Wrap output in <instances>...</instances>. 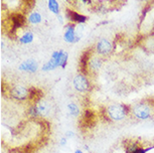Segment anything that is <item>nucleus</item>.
<instances>
[{
    "label": "nucleus",
    "mask_w": 154,
    "mask_h": 153,
    "mask_svg": "<svg viewBox=\"0 0 154 153\" xmlns=\"http://www.w3.org/2000/svg\"><path fill=\"white\" fill-rule=\"evenodd\" d=\"M107 115L113 121H121L125 119L127 115V109L123 105L113 104L107 108Z\"/></svg>",
    "instance_id": "obj_1"
},
{
    "label": "nucleus",
    "mask_w": 154,
    "mask_h": 153,
    "mask_svg": "<svg viewBox=\"0 0 154 153\" xmlns=\"http://www.w3.org/2000/svg\"><path fill=\"white\" fill-rule=\"evenodd\" d=\"M132 113L135 118L140 120H146L151 117L152 110L146 104H138L132 108Z\"/></svg>",
    "instance_id": "obj_2"
},
{
    "label": "nucleus",
    "mask_w": 154,
    "mask_h": 153,
    "mask_svg": "<svg viewBox=\"0 0 154 153\" xmlns=\"http://www.w3.org/2000/svg\"><path fill=\"white\" fill-rule=\"evenodd\" d=\"M49 111H51V106L46 101L43 100H39L35 104V106L33 108H31V114L33 116L46 117L49 114Z\"/></svg>",
    "instance_id": "obj_3"
},
{
    "label": "nucleus",
    "mask_w": 154,
    "mask_h": 153,
    "mask_svg": "<svg viewBox=\"0 0 154 153\" xmlns=\"http://www.w3.org/2000/svg\"><path fill=\"white\" fill-rule=\"evenodd\" d=\"M74 87L77 91L81 92V93H85L90 90L89 80L84 75H78L74 78Z\"/></svg>",
    "instance_id": "obj_4"
},
{
    "label": "nucleus",
    "mask_w": 154,
    "mask_h": 153,
    "mask_svg": "<svg viewBox=\"0 0 154 153\" xmlns=\"http://www.w3.org/2000/svg\"><path fill=\"white\" fill-rule=\"evenodd\" d=\"M112 43L108 39H101L96 45V50L100 56H108L112 51Z\"/></svg>",
    "instance_id": "obj_5"
},
{
    "label": "nucleus",
    "mask_w": 154,
    "mask_h": 153,
    "mask_svg": "<svg viewBox=\"0 0 154 153\" xmlns=\"http://www.w3.org/2000/svg\"><path fill=\"white\" fill-rule=\"evenodd\" d=\"M10 94L14 99L21 101V100H25L29 96V90H27V89L23 86H15L11 89Z\"/></svg>",
    "instance_id": "obj_6"
},
{
    "label": "nucleus",
    "mask_w": 154,
    "mask_h": 153,
    "mask_svg": "<svg viewBox=\"0 0 154 153\" xmlns=\"http://www.w3.org/2000/svg\"><path fill=\"white\" fill-rule=\"evenodd\" d=\"M51 59L56 60V63H57L59 67L65 68L66 66V62H68V54L63 50L54 51V53L51 54Z\"/></svg>",
    "instance_id": "obj_7"
},
{
    "label": "nucleus",
    "mask_w": 154,
    "mask_h": 153,
    "mask_svg": "<svg viewBox=\"0 0 154 153\" xmlns=\"http://www.w3.org/2000/svg\"><path fill=\"white\" fill-rule=\"evenodd\" d=\"M63 38L66 42H69V43H75L77 41H79L80 37L77 36L75 34V29L72 25H69L66 28V31H65V34H63Z\"/></svg>",
    "instance_id": "obj_8"
},
{
    "label": "nucleus",
    "mask_w": 154,
    "mask_h": 153,
    "mask_svg": "<svg viewBox=\"0 0 154 153\" xmlns=\"http://www.w3.org/2000/svg\"><path fill=\"white\" fill-rule=\"evenodd\" d=\"M37 69H38V63L33 60H27L25 62H23L22 63H20L19 66V70L30 72V73L36 72Z\"/></svg>",
    "instance_id": "obj_9"
},
{
    "label": "nucleus",
    "mask_w": 154,
    "mask_h": 153,
    "mask_svg": "<svg viewBox=\"0 0 154 153\" xmlns=\"http://www.w3.org/2000/svg\"><path fill=\"white\" fill-rule=\"evenodd\" d=\"M88 67L90 71L94 72V73H97L102 67V60L97 57H92L91 59L89 60Z\"/></svg>",
    "instance_id": "obj_10"
},
{
    "label": "nucleus",
    "mask_w": 154,
    "mask_h": 153,
    "mask_svg": "<svg viewBox=\"0 0 154 153\" xmlns=\"http://www.w3.org/2000/svg\"><path fill=\"white\" fill-rule=\"evenodd\" d=\"M68 17L69 20L74 22H78V23H84V22L87 20V17L85 15H82V14L75 12V11H72V10H68Z\"/></svg>",
    "instance_id": "obj_11"
},
{
    "label": "nucleus",
    "mask_w": 154,
    "mask_h": 153,
    "mask_svg": "<svg viewBox=\"0 0 154 153\" xmlns=\"http://www.w3.org/2000/svg\"><path fill=\"white\" fill-rule=\"evenodd\" d=\"M12 22H13V28H18L21 27L22 25H24L25 23V18L22 14H15L12 16Z\"/></svg>",
    "instance_id": "obj_12"
},
{
    "label": "nucleus",
    "mask_w": 154,
    "mask_h": 153,
    "mask_svg": "<svg viewBox=\"0 0 154 153\" xmlns=\"http://www.w3.org/2000/svg\"><path fill=\"white\" fill-rule=\"evenodd\" d=\"M32 40H33V34L32 32H30V31L25 32L20 37V42H21L22 44H28V43H30Z\"/></svg>",
    "instance_id": "obj_13"
},
{
    "label": "nucleus",
    "mask_w": 154,
    "mask_h": 153,
    "mask_svg": "<svg viewBox=\"0 0 154 153\" xmlns=\"http://www.w3.org/2000/svg\"><path fill=\"white\" fill-rule=\"evenodd\" d=\"M48 5L49 10H51V12L56 13V14L60 12V5L57 3V1H56V0H48Z\"/></svg>",
    "instance_id": "obj_14"
},
{
    "label": "nucleus",
    "mask_w": 154,
    "mask_h": 153,
    "mask_svg": "<svg viewBox=\"0 0 154 153\" xmlns=\"http://www.w3.org/2000/svg\"><path fill=\"white\" fill-rule=\"evenodd\" d=\"M68 110H69V113L74 117H77L79 116L80 114V110H79V107H78L74 103H71L68 105Z\"/></svg>",
    "instance_id": "obj_15"
},
{
    "label": "nucleus",
    "mask_w": 154,
    "mask_h": 153,
    "mask_svg": "<svg viewBox=\"0 0 154 153\" xmlns=\"http://www.w3.org/2000/svg\"><path fill=\"white\" fill-rule=\"evenodd\" d=\"M57 67H59V66H57V63H56V60L51 59L48 63L43 65L42 70L43 71H51V70H54V69L57 68Z\"/></svg>",
    "instance_id": "obj_16"
},
{
    "label": "nucleus",
    "mask_w": 154,
    "mask_h": 153,
    "mask_svg": "<svg viewBox=\"0 0 154 153\" xmlns=\"http://www.w3.org/2000/svg\"><path fill=\"white\" fill-rule=\"evenodd\" d=\"M28 21L33 24L39 23V22L42 21V15H40L38 12H32L29 15V17H28Z\"/></svg>",
    "instance_id": "obj_17"
},
{
    "label": "nucleus",
    "mask_w": 154,
    "mask_h": 153,
    "mask_svg": "<svg viewBox=\"0 0 154 153\" xmlns=\"http://www.w3.org/2000/svg\"><path fill=\"white\" fill-rule=\"evenodd\" d=\"M66 138H63V139L60 140V144L62 145H66Z\"/></svg>",
    "instance_id": "obj_18"
},
{
    "label": "nucleus",
    "mask_w": 154,
    "mask_h": 153,
    "mask_svg": "<svg viewBox=\"0 0 154 153\" xmlns=\"http://www.w3.org/2000/svg\"><path fill=\"white\" fill-rule=\"evenodd\" d=\"M75 153H84V152L82 151V150H77V151H75Z\"/></svg>",
    "instance_id": "obj_19"
}]
</instances>
